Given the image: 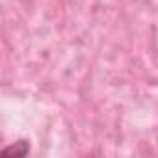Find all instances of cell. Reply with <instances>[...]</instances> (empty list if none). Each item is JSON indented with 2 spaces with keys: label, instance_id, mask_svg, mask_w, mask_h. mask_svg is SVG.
I'll return each mask as SVG.
<instances>
[{
  "label": "cell",
  "instance_id": "cell-1",
  "mask_svg": "<svg viewBox=\"0 0 158 158\" xmlns=\"http://www.w3.org/2000/svg\"><path fill=\"white\" fill-rule=\"evenodd\" d=\"M28 152H30V141H26V139L13 141L0 151L2 156H10V158H24V156H28Z\"/></svg>",
  "mask_w": 158,
  "mask_h": 158
}]
</instances>
